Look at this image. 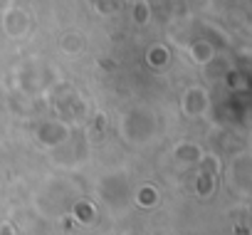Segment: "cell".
I'll use <instances>...</instances> for the list:
<instances>
[{
  "instance_id": "obj_7",
  "label": "cell",
  "mask_w": 252,
  "mask_h": 235,
  "mask_svg": "<svg viewBox=\"0 0 252 235\" xmlns=\"http://www.w3.org/2000/svg\"><path fill=\"white\" fill-rule=\"evenodd\" d=\"M13 3H15V0H0V13H3L5 8H10Z\"/></svg>"
},
{
  "instance_id": "obj_1",
  "label": "cell",
  "mask_w": 252,
  "mask_h": 235,
  "mask_svg": "<svg viewBox=\"0 0 252 235\" xmlns=\"http://www.w3.org/2000/svg\"><path fill=\"white\" fill-rule=\"evenodd\" d=\"M0 18H3V33L10 37V40H23L30 35V28H32V18L25 8L20 5H10L5 8L3 13H0Z\"/></svg>"
},
{
  "instance_id": "obj_3",
  "label": "cell",
  "mask_w": 252,
  "mask_h": 235,
  "mask_svg": "<svg viewBox=\"0 0 252 235\" xmlns=\"http://www.w3.org/2000/svg\"><path fill=\"white\" fill-rule=\"evenodd\" d=\"M190 60L195 62V65H210L213 60H215V45L213 42H208V40H195L193 45H190Z\"/></svg>"
},
{
  "instance_id": "obj_6",
  "label": "cell",
  "mask_w": 252,
  "mask_h": 235,
  "mask_svg": "<svg viewBox=\"0 0 252 235\" xmlns=\"http://www.w3.org/2000/svg\"><path fill=\"white\" fill-rule=\"evenodd\" d=\"M146 60H149V65H154V67H163L166 60H168V50H166L163 45H151Z\"/></svg>"
},
{
  "instance_id": "obj_2",
  "label": "cell",
  "mask_w": 252,
  "mask_h": 235,
  "mask_svg": "<svg viewBox=\"0 0 252 235\" xmlns=\"http://www.w3.org/2000/svg\"><path fill=\"white\" fill-rule=\"evenodd\" d=\"M183 106H186L188 114L198 116V114H203L205 106H208V94H205L200 87H193V89L186 92V97H183Z\"/></svg>"
},
{
  "instance_id": "obj_5",
  "label": "cell",
  "mask_w": 252,
  "mask_h": 235,
  "mask_svg": "<svg viewBox=\"0 0 252 235\" xmlns=\"http://www.w3.org/2000/svg\"><path fill=\"white\" fill-rule=\"evenodd\" d=\"M151 5H149V0H139V3H134V10H131V20L134 25L139 28H146L151 23Z\"/></svg>"
},
{
  "instance_id": "obj_4",
  "label": "cell",
  "mask_w": 252,
  "mask_h": 235,
  "mask_svg": "<svg viewBox=\"0 0 252 235\" xmlns=\"http://www.w3.org/2000/svg\"><path fill=\"white\" fill-rule=\"evenodd\" d=\"M60 47L64 55H79L82 47H84V37L77 33V30H67L60 35Z\"/></svg>"
}]
</instances>
